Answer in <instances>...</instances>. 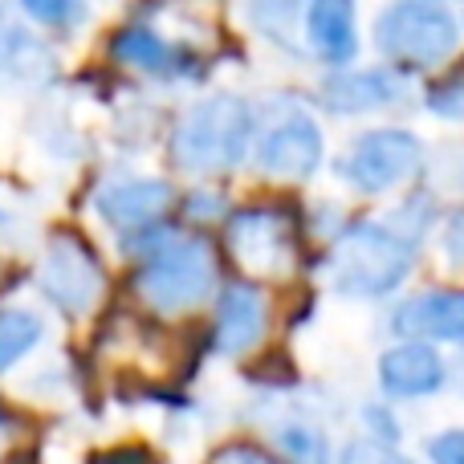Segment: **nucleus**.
Here are the masks:
<instances>
[{
	"label": "nucleus",
	"mask_w": 464,
	"mask_h": 464,
	"mask_svg": "<svg viewBox=\"0 0 464 464\" xmlns=\"http://www.w3.org/2000/svg\"><path fill=\"white\" fill-rule=\"evenodd\" d=\"M464 24L444 0H392L375 16V45L408 70H436L460 49Z\"/></svg>",
	"instance_id": "obj_1"
},
{
	"label": "nucleus",
	"mask_w": 464,
	"mask_h": 464,
	"mask_svg": "<svg viewBox=\"0 0 464 464\" xmlns=\"http://www.w3.org/2000/svg\"><path fill=\"white\" fill-rule=\"evenodd\" d=\"M248 135H253L248 106L237 94H217L204 98L200 106H192L179 119L176 139H171V155L188 171H217L245 160Z\"/></svg>",
	"instance_id": "obj_2"
},
{
	"label": "nucleus",
	"mask_w": 464,
	"mask_h": 464,
	"mask_svg": "<svg viewBox=\"0 0 464 464\" xmlns=\"http://www.w3.org/2000/svg\"><path fill=\"white\" fill-rule=\"evenodd\" d=\"M411 245L383 225H354L334 248V281L351 294H387L403 281Z\"/></svg>",
	"instance_id": "obj_3"
},
{
	"label": "nucleus",
	"mask_w": 464,
	"mask_h": 464,
	"mask_svg": "<svg viewBox=\"0 0 464 464\" xmlns=\"http://www.w3.org/2000/svg\"><path fill=\"white\" fill-rule=\"evenodd\" d=\"M217 265L204 240H188V245H171L139 273V297L151 310H188L212 289Z\"/></svg>",
	"instance_id": "obj_4"
},
{
	"label": "nucleus",
	"mask_w": 464,
	"mask_h": 464,
	"mask_svg": "<svg viewBox=\"0 0 464 464\" xmlns=\"http://www.w3.org/2000/svg\"><path fill=\"white\" fill-rule=\"evenodd\" d=\"M424 160V147L408 130H367L346 155V179L362 192H387L403 184Z\"/></svg>",
	"instance_id": "obj_5"
},
{
	"label": "nucleus",
	"mask_w": 464,
	"mask_h": 464,
	"mask_svg": "<svg viewBox=\"0 0 464 464\" xmlns=\"http://www.w3.org/2000/svg\"><path fill=\"white\" fill-rule=\"evenodd\" d=\"M37 281L49 302H57L65 314H86L102 289V269L78 237H57L41 261Z\"/></svg>",
	"instance_id": "obj_6"
},
{
	"label": "nucleus",
	"mask_w": 464,
	"mask_h": 464,
	"mask_svg": "<svg viewBox=\"0 0 464 464\" xmlns=\"http://www.w3.org/2000/svg\"><path fill=\"white\" fill-rule=\"evenodd\" d=\"M228 248L245 273H285L294 261L289 225L277 212H240L228 225Z\"/></svg>",
	"instance_id": "obj_7"
},
{
	"label": "nucleus",
	"mask_w": 464,
	"mask_h": 464,
	"mask_svg": "<svg viewBox=\"0 0 464 464\" xmlns=\"http://www.w3.org/2000/svg\"><path fill=\"white\" fill-rule=\"evenodd\" d=\"M322 160V130L305 114H289L273 130H265L256 147V168L281 179H305Z\"/></svg>",
	"instance_id": "obj_8"
},
{
	"label": "nucleus",
	"mask_w": 464,
	"mask_h": 464,
	"mask_svg": "<svg viewBox=\"0 0 464 464\" xmlns=\"http://www.w3.org/2000/svg\"><path fill=\"white\" fill-rule=\"evenodd\" d=\"M305 41L326 65H351L359 53V13L354 0H310Z\"/></svg>",
	"instance_id": "obj_9"
},
{
	"label": "nucleus",
	"mask_w": 464,
	"mask_h": 464,
	"mask_svg": "<svg viewBox=\"0 0 464 464\" xmlns=\"http://www.w3.org/2000/svg\"><path fill=\"white\" fill-rule=\"evenodd\" d=\"M395 334L403 338H464V294H424L395 310Z\"/></svg>",
	"instance_id": "obj_10"
},
{
	"label": "nucleus",
	"mask_w": 464,
	"mask_h": 464,
	"mask_svg": "<svg viewBox=\"0 0 464 464\" xmlns=\"http://www.w3.org/2000/svg\"><path fill=\"white\" fill-rule=\"evenodd\" d=\"M379 375L392 395H428L444 383V362L428 346H395L383 354Z\"/></svg>",
	"instance_id": "obj_11"
},
{
	"label": "nucleus",
	"mask_w": 464,
	"mask_h": 464,
	"mask_svg": "<svg viewBox=\"0 0 464 464\" xmlns=\"http://www.w3.org/2000/svg\"><path fill=\"white\" fill-rule=\"evenodd\" d=\"M168 204H171V188L160 184V179H130V184H119V188L98 196L102 217L111 220V225H122V228L147 225V220H155Z\"/></svg>",
	"instance_id": "obj_12"
},
{
	"label": "nucleus",
	"mask_w": 464,
	"mask_h": 464,
	"mask_svg": "<svg viewBox=\"0 0 464 464\" xmlns=\"http://www.w3.org/2000/svg\"><path fill=\"white\" fill-rule=\"evenodd\" d=\"M265 326V310H261V297L256 289L248 285H228L225 297H220V318H217V343L220 351L240 354L261 338Z\"/></svg>",
	"instance_id": "obj_13"
},
{
	"label": "nucleus",
	"mask_w": 464,
	"mask_h": 464,
	"mask_svg": "<svg viewBox=\"0 0 464 464\" xmlns=\"http://www.w3.org/2000/svg\"><path fill=\"white\" fill-rule=\"evenodd\" d=\"M403 94L400 78L387 70H367V73H343V78L326 82V106L343 114H359V111H375L387 106Z\"/></svg>",
	"instance_id": "obj_14"
},
{
	"label": "nucleus",
	"mask_w": 464,
	"mask_h": 464,
	"mask_svg": "<svg viewBox=\"0 0 464 464\" xmlns=\"http://www.w3.org/2000/svg\"><path fill=\"white\" fill-rule=\"evenodd\" d=\"M111 57L119 65H127V70H143V73H171L179 65V49L168 45L147 24H127V29L114 33Z\"/></svg>",
	"instance_id": "obj_15"
},
{
	"label": "nucleus",
	"mask_w": 464,
	"mask_h": 464,
	"mask_svg": "<svg viewBox=\"0 0 464 464\" xmlns=\"http://www.w3.org/2000/svg\"><path fill=\"white\" fill-rule=\"evenodd\" d=\"M53 73V57L24 29H5L0 41V82H41Z\"/></svg>",
	"instance_id": "obj_16"
},
{
	"label": "nucleus",
	"mask_w": 464,
	"mask_h": 464,
	"mask_svg": "<svg viewBox=\"0 0 464 464\" xmlns=\"http://www.w3.org/2000/svg\"><path fill=\"white\" fill-rule=\"evenodd\" d=\"M310 0H248V21L265 41L281 49L297 45V24H305Z\"/></svg>",
	"instance_id": "obj_17"
},
{
	"label": "nucleus",
	"mask_w": 464,
	"mask_h": 464,
	"mask_svg": "<svg viewBox=\"0 0 464 464\" xmlns=\"http://www.w3.org/2000/svg\"><path fill=\"white\" fill-rule=\"evenodd\" d=\"M41 338V322L24 310H5L0 314V371H8L21 354H29Z\"/></svg>",
	"instance_id": "obj_18"
},
{
	"label": "nucleus",
	"mask_w": 464,
	"mask_h": 464,
	"mask_svg": "<svg viewBox=\"0 0 464 464\" xmlns=\"http://www.w3.org/2000/svg\"><path fill=\"white\" fill-rule=\"evenodd\" d=\"M21 8L45 29H73L86 21V0H21Z\"/></svg>",
	"instance_id": "obj_19"
},
{
	"label": "nucleus",
	"mask_w": 464,
	"mask_h": 464,
	"mask_svg": "<svg viewBox=\"0 0 464 464\" xmlns=\"http://www.w3.org/2000/svg\"><path fill=\"white\" fill-rule=\"evenodd\" d=\"M281 444H285V452L294 457V464H322L326 460V444H322V436L314 432V428L289 424L285 432H281Z\"/></svg>",
	"instance_id": "obj_20"
},
{
	"label": "nucleus",
	"mask_w": 464,
	"mask_h": 464,
	"mask_svg": "<svg viewBox=\"0 0 464 464\" xmlns=\"http://www.w3.org/2000/svg\"><path fill=\"white\" fill-rule=\"evenodd\" d=\"M343 464H411V460L395 457V452H392V449H383V444L359 440V444H351V449H346Z\"/></svg>",
	"instance_id": "obj_21"
},
{
	"label": "nucleus",
	"mask_w": 464,
	"mask_h": 464,
	"mask_svg": "<svg viewBox=\"0 0 464 464\" xmlns=\"http://www.w3.org/2000/svg\"><path fill=\"white\" fill-rule=\"evenodd\" d=\"M432 460L436 464H464V432H449L432 444Z\"/></svg>",
	"instance_id": "obj_22"
},
{
	"label": "nucleus",
	"mask_w": 464,
	"mask_h": 464,
	"mask_svg": "<svg viewBox=\"0 0 464 464\" xmlns=\"http://www.w3.org/2000/svg\"><path fill=\"white\" fill-rule=\"evenodd\" d=\"M449 261L464 265V212L452 220V228H449Z\"/></svg>",
	"instance_id": "obj_23"
},
{
	"label": "nucleus",
	"mask_w": 464,
	"mask_h": 464,
	"mask_svg": "<svg viewBox=\"0 0 464 464\" xmlns=\"http://www.w3.org/2000/svg\"><path fill=\"white\" fill-rule=\"evenodd\" d=\"M98 464H151V457L143 449H114L106 457H98Z\"/></svg>",
	"instance_id": "obj_24"
},
{
	"label": "nucleus",
	"mask_w": 464,
	"mask_h": 464,
	"mask_svg": "<svg viewBox=\"0 0 464 464\" xmlns=\"http://www.w3.org/2000/svg\"><path fill=\"white\" fill-rule=\"evenodd\" d=\"M217 464H269L265 457H256V452H248V449H228V452H220Z\"/></svg>",
	"instance_id": "obj_25"
},
{
	"label": "nucleus",
	"mask_w": 464,
	"mask_h": 464,
	"mask_svg": "<svg viewBox=\"0 0 464 464\" xmlns=\"http://www.w3.org/2000/svg\"><path fill=\"white\" fill-rule=\"evenodd\" d=\"M5 16H8V8H5V0H0V33H5Z\"/></svg>",
	"instance_id": "obj_26"
},
{
	"label": "nucleus",
	"mask_w": 464,
	"mask_h": 464,
	"mask_svg": "<svg viewBox=\"0 0 464 464\" xmlns=\"http://www.w3.org/2000/svg\"><path fill=\"white\" fill-rule=\"evenodd\" d=\"M5 228H8V220H5V217H0V237H5Z\"/></svg>",
	"instance_id": "obj_27"
},
{
	"label": "nucleus",
	"mask_w": 464,
	"mask_h": 464,
	"mask_svg": "<svg viewBox=\"0 0 464 464\" xmlns=\"http://www.w3.org/2000/svg\"><path fill=\"white\" fill-rule=\"evenodd\" d=\"M0 440H5V424H0Z\"/></svg>",
	"instance_id": "obj_28"
}]
</instances>
